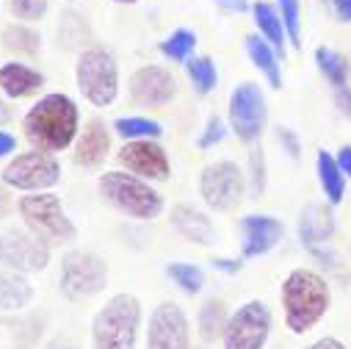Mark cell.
I'll use <instances>...</instances> for the list:
<instances>
[{
	"instance_id": "12",
	"label": "cell",
	"mask_w": 351,
	"mask_h": 349,
	"mask_svg": "<svg viewBox=\"0 0 351 349\" xmlns=\"http://www.w3.org/2000/svg\"><path fill=\"white\" fill-rule=\"evenodd\" d=\"M50 258H53V247L45 244L42 238H36L28 227L25 230H17V227L0 230V267L3 269L36 275L50 267Z\"/></svg>"
},
{
	"instance_id": "10",
	"label": "cell",
	"mask_w": 351,
	"mask_h": 349,
	"mask_svg": "<svg viewBox=\"0 0 351 349\" xmlns=\"http://www.w3.org/2000/svg\"><path fill=\"white\" fill-rule=\"evenodd\" d=\"M274 316L266 302L249 300L241 308H235L224 324L221 346L224 349H266L271 338Z\"/></svg>"
},
{
	"instance_id": "29",
	"label": "cell",
	"mask_w": 351,
	"mask_h": 349,
	"mask_svg": "<svg viewBox=\"0 0 351 349\" xmlns=\"http://www.w3.org/2000/svg\"><path fill=\"white\" fill-rule=\"evenodd\" d=\"M166 275L169 280H174V286H178L183 294L189 297H197L205 286V275L197 264H189V260H171V264L166 267Z\"/></svg>"
},
{
	"instance_id": "35",
	"label": "cell",
	"mask_w": 351,
	"mask_h": 349,
	"mask_svg": "<svg viewBox=\"0 0 351 349\" xmlns=\"http://www.w3.org/2000/svg\"><path fill=\"white\" fill-rule=\"evenodd\" d=\"M224 136H227V128H224V122H221L219 117H210L197 144H199L202 150H210V147H216L219 142H224Z\"/></svg>"
},
{
	"instance_id": "6",
	"label": "cell",
	"mask_w": 351,
	"mask_h": 349,
	"mask_svg": "<svg viewBox=\"0 0 351 349\" xmlns=\"http://www.w3.org/2000/svg\"><path fill=\"white\" fill-rule=\"evenodd\" d=\"M77 92L95 109L114 106L119 95V64L106 47H86L75 61Z\"/></svg>"
},
{
	"instance_id": "27",
	"label": "cell",
	"mask_w": 351,
	"mask_h": 349,
	"mask_svg": "<svg viewBox=\"0 0 351 349\" xmlns=\"http://www.w3.org/2000/svg\"><path fill=\"white\" fill-rule=\"evenodd\" d=\"M315 67L321 69V75L335 86V89H337V86H346L348 72H351L348 58L343 53L332 50V47H318L315 50Z\"/></svg>"
},
{
	"instance_id": "26",
	"label": "cell",
	"mask_w": 351,
	"mask_h": 349,
	"mask_svg": "<svg viewBox=\"0 0 351 349\" xmlns=\"http://www.w3.org/2000/svg\"><path fill=\"white\" fill-rule=\"evenodd\" d=\"M227 319H230V313H227V305H224L221 300H208V302H202L199 316H197V327H199L202 341H216V338H221Z\"/></svg>"
},
{
	"instance_id": "19",
	"label": "cell",
	"mask_w": 351,
	"mask_h": 349,
	"mask_svg": "<svg viewBox=\"0 0 351 349\" xmlns=\"http://www.w3.org/2000/svg\"><path fill=\"white\" fill-rule=\"evenodd\" d=\"M335 214L329 203H307L299 214V241L313 249L335 236Z\"/></svg>"
},
{
	"instance_id": "22",
	"label": "cell",
	"mask_w": 351,
	"mask_h": 349,
	"mask_svg": "<svg viewBox=\"0 0 351 349\" xmlns=\"http://www.w3.org/2000/svg\"><path fill=\"white\" fill-rule=\"evenodd\" d=\"M243 50L249 56V61L263 72V78H266L274 89H280L282 86V67H280V53L274 45H269L266 39H263L260 34H249L243 39Z\"/></svg>"
},
{
	"instance_id": "21",
	"label": "cell",
	"mask_w": 351,
	"mask_h": 349,
	"mask_svg": "<svg viewBox=\"0 0 351 349\" xmlns=\"http://www.w3.org/2000/svg\"><path fill=\"white\" fill-rule=\"evenodd\" d=\"M34 294L36 289L25 272H14V269L0 272V311H6V313L25 311L34 302Z\"/></svg>"
},
{
	"instance_id": "34",
	"label": "cell",
	"mask_w": 351,
	"mask_h": 349,
	"mask_svg": "<svg viewBox=\"0 0 351 349\" xmlns=\"http://www.w3.org/2000/svg\"><path fill=\"white\" fill-rule=\"evenodd\" d=\"M249 181H252L254 197H260L266 192V153H263L257 144H252V153H249Z\"/></svg>"
},
{
	"instance_id": "16",
	"label": "cell",
	"mask_w": 351,
	"mask_h": 349,
	"mask_svg": "<svg viewBox=\"0 0 351 349\" xmlns=\"http://www.w3.org/2000/svg\"><path fill=\"white\" fill-rule=\"evenodd\" d=\"M241 233H243V244H241L243 258H260L271 252L285 238V225L269 214H249L241 219Z\"/></svg>"
},
{
	"instance_id": "1",
	"label": "cell",
	"mask_w": 351,
	"mask_h": 349,
	"mask_svg": "<svg viewBox=\"0 0 351 349\" xmlns=\"http://www.w3.org/2000/svg\"><path fill=\"white\" fill-rule=\"evenodd\" d=\"M23 133L34 150L64 153L75 144L80 133L77 103L64 92L42 95L23 117Z\"/></svg>"
},
{
	"instance_id": "9",
	"label": "cell",
	"mask_w": 351,
	"mask_h": 349,
	"mask_svg": "<svg viewBox=\"0 0 351 349\" xmlns=\"http://www.w3.org/2000/svg\"><path fill=\"white\" fill-rule=\"evenodd\" d=\"M227 122L238 142L257 144L269 125V103L254 80H243L230 92L227 100Z\"/></svg>"
},
{
	"instance_id": "24",
	"label": "cell",
	"mask_w": 351,
	"mask_h": 349,
	"mask_svg": "<svg viewBox=\"0 0 351 349\" xmlns=\"http://www.w3.org/2000/svg\"><path fill=\"white\" fill-rule=\"evenodd\" d=\"M252 14H254V25H257V34L266 39L269 45L277 47V53H285V23L280 17V9L274 3H266V0H257L252 6Z\"/></svg>"
},
{
	"instance_id": "39",
	"label": "cell",
	"mask_w": 351,
	"mask_h": 349,
	"mask_svg": "<svg viewBox=\"0 0 351 349\" xmlns=\"http://www.w3.org/2000/svg\"><path fill=\"white\" fill-rule=\"evenodd\" d=\"M335 103L351 120V89H348V86H337V89H335Z\"/></svg>"
},
{
	"instance_id": "7",
	"label": "cell",
	"mask_w": 351,
	"mask_h": 349,
	"mask_svg": "<svg viewBox=\"0 0 351 349\" xmlns=\"http://www.w3.org/2000/svg\"><path fill=\"white\" fill-rule=\"evenodd\" d=\"M108 286V264L92 249H69L58 267V291L69 302H86Z\"/></svg>"
},
{
	"instance_id": "18",
	"label": "cell",
	"mask_w": 351,
	"mask_h": 349,
	"mask_svg": "<svg viewBox=\"0 0 351 349\" xmlns=\"http://www.w3.org/2000/svg\"><path fill=\"white\" fill-rule=\"evenodd\" d=\"M45 89V75L23 61L0 64V95L6 100H28Z\"/></svg>"
},
{
	"instance_id": "47",
	"label": "cell",
	"mask_w": 351,
	"mask_h": 349,
	"mask_svg": "<svg viewBox=\"0 0 351 349\" xmlns=\"http://www.w3.org/2000/svg\"><path fill=\"white\" fill-rule=\"evenodd\" d=\"M114 3H119V6H133V3H138V0H114Z\"/></svg>"
},
{
	"instance_id": "46",
	"label": "cell",
	"mask_w": 351,
	"mask_h": 349,
	"mask_svg": "<svg viewBox=\"0 0 351 349\" xmlns=\"http://www.w3.org/2000/svg\"><path fill=\"white\" fill-rule=\"evenodd\" d=\"M14 120V114H12V106H9V100L0 95V128H6L9 122Z\"/></svg>"
},
{
	"instance_id": "43",
	"label": "cell",
	"mask_w": 351,
	"mask_h": 349,
	"mask_svg": "<svg viewBox=\"0 0 351 349\" xmlns=\"http://www.w3.org/2000/svg\"><path fill=\"white\" fill-rule=\"evenodd\" d=\"M216 6L230 14H241V12H246V0H216Z\"/></svg>"
},
{
	"instance_id": "25",
	"label": "cell",
	"mask_w": 351,
	"mask_h": 349,
	"mask_svg": "<svg viewBox=\"0 0 351 349\" xmlns=\"http://www.w3.org/2000/svg\"><path fill=\"white\" fill-rule=\"evenodd\" d=\"M186 75L194 86V92L202 95V98L210 95L216 89V83H219V69H216L210 56H191L186 61Z\"/></svg>"
},
{
	"instance_id": "5",
	"label": "cell",
	"mask_w": 351,
	"mask_h": 349,
	"mask_svg": "<svg viewBox=\"0 0 351 349\" xmlns=\"http://www.w3.org/2000/svg\"><path fill=\"white\" fill-rule=\"evenodd\" d=\"M17 214L25 222V227L42 238L50 247L58 244H72L77 238V227L69 219V214L64 211L61 197H56L53 192H36V194H23L17 200Z\"/></svg>"
},
{
	"instance_id": "41",
	"label": "cell",
	"mask_w": 351,
	"mask_h": 349,
	"mask_svg": "<svg viewBox=\"0 0 351 349\" xmlns=\"http://www.w3.org/2000/svg\"><path fill=\"white\" fill-rule=\"evenodd\" d=\"M304 349H346V344H343L340 338H335V335H324V338L313 341V344L304 346Z\"/></svg>"
},
{
	"instance_id": "48",
	"label": "cell",
	"mask_w": 351,
	"mask_h": 349,
	"mask_svg": "<svg viewBox=\"0 0 351 349\" xmlns=\"http://www.w3.org/2000/svg\"><path fill=\"white\" fill-rule=\"evenodd\" d=\"M66 3H75V0H66Z\"/></svg>"
},
{
	"instance_id": "4",
	"label": "cell",
	"mask_w": 351,
	"mask_h": 349,
	"mask_svg": "<svg viewBox=\"0 0 351 349\" xmlns=\"http://www.w3.org/2000/svg\"><path fill=\"white\" fill-rule=\"evenodd\" d=\"M141 330V300L114 294L92 319V349H136Z\"/></svg>"
},
{
	"instance_id": "13",
	"label": "cell",
	"mask_w": 351,
	"mask_h": 349,
	"mask_svg": "<svg viewBox=\"0 0 351 349\" xmlns=\"http://www.w3.org/2000/svg\"><path fill=\"white\" fill-rule=\"evenodd\" d=\"M147 349H191V324L178 302L155 305L147 322Z\"/></svg>"
},
{
	"instance_id": "3",
	"label": "cell",
	"mask_w": 351,
	"mask_h": 349,
	"mask_svg": "<svg viewBox=\"0 0 351 349\" xmlns=\"http://www.w3.org/2000/svg\"><path fill=\"white\" fill-rule=\"evenodd\" d=\"M97 192L100 197L117 208L119 214L138 219V222H152L163 214V197L158 189H152L149 181L130 174L125 169H108L97 178Z\"/></svg>"
},
{
	"instance_id": "31",
	"label": "cell",
	"mask_w": 351,
	"mask_h": 349,
	"mask_svg": "<svg viewBox=\"0 0 351 349\" xmlns=\"http://www.w3.org/2000/svg\"><path fill=\"white\" fill-rule=\"evenodd\" d=\"M39 34L25 25V23H14L3 31V47L12 50V53H20V56H34L39 50Z\"/></svg>"
},
{
	"instance_id": "45",
	"label": "cell",
	"mask_w": 351,
	"mask_h": 349,
	"mask_svg": "<svg viewBox=\"0 0 351 349\" xmlns=\"http://www.w3.org/2000/svg\"><path fill=\"white\" fill-rule=\"evenodd\" d=\"M45 349H80L72 338H64V335H58V338H50L47 344H45Z\"/></svg>"
},
{
	"instance_id": "30",
	"label": "cell",
	"mask_w": 351,
	"mask_h": 349,
	"mask_svg": "<svg viewBox=\"0 0 351 349\" xmlns=\"http://www.w3.org/2000/svg\"><path fill=\"white\" fill-rule=\"evenodd\" d=\"M197 47V34L189 31V28H174L163 42H160V53L169 58V61H178V64H186L191 58Z\"/></svg>"
},
{
	"instance_id": "37",
	"label": "cell",
	"mask_w": 351,
	"mask_h": 349,
	"mask_svg": "<svg viewBox=\"0 0 351 349\" xmlns=\"http://www.w3.org/2000/svg\"><path fill=\"white\" fill-rule=\"evenodd\" d=\"M326 3H329L337 23H343V25L351 23V0H326Z\"/></svg>"
},
{
	"instance_id": "14",
	"label": "cell",
	"mask_w": 351,
	"mask_h": 349,
	"mask_svg": "<svg viewBox=\"0 0 351 349\" xmlns=\"http://www.w3.org/2000/svg\"><path fill=\"white\" fill-rule=\"evenodd\" d=\"M130 100L141 109H160L178 98V78L160 64H144L130 75Z\"/></svg>"
},
{
	"instance_id": "36",
	"label": "cell",
	"mask_w": 351,
	"mask_h": 349,
	"mask_svg": "<svg viewBox=\"0 0 351 349\" xmlns=\"http://www.w3.org/2000/svg\"><path fill=\"white\" fill-rule=\"evenodd\" d=\"M277 142H280V147L296 161L299 155H302V144H299V136L291 131V128H277Z\"/></svg>"
},
{
	"instance_id": "8",
	"label": "cell",
	"mask_w": 351,
	"mask_h": 349,
	"mask_svg": "<svg viewBox=\"0 0 351 349\" xmlns=\"http://www.w3.org/2000/svg\"><path fill=\"white\" fill-rule=\"evenodd\" d=\"M3 183L12 192L20 194H36V192H50L61 183V164L53 153L45 150H25V153H14L3 172H0Z\"/></svg>"
},
{
	"instance_id": "17",
	"label": "cell",
	"mask_w": 351,
	"mask_h": 349,
	"mask_svg": "<svg viewBox=\"0 0 351 349\" xmlns=\"http://www.w3.org/2000/svg\"><path fill=\"white\" fill-rule=\"evenodd\" d=\"M108 153H111V131L100 117H95L80 128L72 144V161L80 169H100L108 161Z\"/></svg>"
},
{
	"instance_id": "38",
	"label": "cell",
	"mask_w": 351,
	"mask_h": 349,
	"mask_svg": "<svg viewBox=\"0 0 351 349\" xmlns=\"http://www.w3.org/2000/svg\"><path fill=\"white\" fill-rule=\"evenodd\" d=\"M14 153H17V136L9 133L6 128H0V161L14 155Z\"/></svg>"
},
{
	"instance_id": "11",
	"label": "cell",
	"mask_w": 351,
	"mask_h": 349,
	"mask_svg": "<svg viewBox=\"0 0 351 349\" xmlns=\"http://www.w3.org/2000/svg\"><path fill=\"white\" fill-rule=\"evenodd\" d=\"M246 189V174L235 161H210L199 172V197L210 211H232Z\"/></svg>"
},
{
	"instance_id": "15",
	"label": "cell",
	"mask_w": 351,
	"mask_h": 349,
	"mask_svg": "<svg viewBox=\"0 0 351 349\" xmlns=\"http://www.w3.org/2000/svg\"><path fill=\"white\" fill-rule=\"evenodd\" d=\"M117 161L125 172L138 174L144 181H169L171 174V161L166 150L158 144V139H133L125 142L117 153Z\"/></svg>"
},
{
	"instance_id": "23",
	"label": "cell",
	"mask_w": 351,
	"mask_h": 349,
	"mask_svg": "<svg viewBox=\"0 0 351 349\" xmlns=\"http://www.w3.org/2000/svg\"><path fill=\"white\" fill-rule=\"evenodd\" d=\"M315 169H318V183H321V192H324L326 203L332 208L340 205L343 197H346V174L337 164V155H332L329 150H318Z\"/></svg>"
},
{
	"instance_id": "44",
	"label": "cell",
	"mask_w": 351,
	"mask_h": 349,
	"mask_svg": "<svg viewBox=\"0 0 351 349\" xmlns=\"http://www.w3.org/2000/svg\"><path fill=\"white\" fill-rule=\"evenodd\" d=\"M213 267H216L219 272H227V275H235V272L241 269V260H230V258H216V260H213Z\"/></svg>"
},
{
	"instance_id": "40",
	"label": "cell",
	"mask_w": 351,
	"mask_h": 349,
	"mask_svg": "<svg viewBox=\"0 0 351 349\" xmlns=\"http://www.w3.org/2000/svg\"><path fill=\"white\" fill-rule=\"evenodd\" d=\"M14 203H12V189L3 183V178H0V219H6L12 214Z\"/></svg>"
},
{
	"instance_id": "42",
	"label": "cell",
	"mask_w": 351,
	"mask_h": 349,
	"mask_svg": "<svg viewBox=\"0 0 351 349\" xmlns=\"http://www.w3.org/2000/svg\"><path fill=\"white\" fill-rule=\"evenodd\" d=\"M337 164H340V169H343V174H346V181H348V178H351V144L340 147V153H337Z\"/></svg>"
},
{
	"instance_id": "20",
	"label": "cell",
	"mask_w": 351,
	"mask_h": 349,
	"mask_svg": "<svg viewBox=\"0 0 351 349\" xmlns=\"http://www.w3.org/2000/svg\"><path fill=\"white\" fill-rule=\"evenodd\" d=\"M171 227L183 238L202 244V247H210L216 241V227H213L210 216L194 205H174L171 208Z\"/></svg>"
},
{
	"instance_id": "33",
	"label": "cell",
	"mask_w": 351,
	"mask_h": 349,
	"mask_svg": "<svg viewBox=\"0 0 351 349\" xmlns=\"http://www.w3.org/2000/svg\"><path fill=\"white\" fill-rule=\"evenodd\" d=\"M6 6L12 12L14 20L20 23H36L47 14L50 9V0H6Z\"/></svg>"
},
{
	"instance_id": "2",
	"label": "cell",
	"mask_w": 351,
	"mask_h": 349,
	"mask_svg": "<svg viewBox=\"0 0 351 349\" xmlns=\"http://www.w3.org/2000/svg\"><path fill=\"white\" fill-rule=\"evenodd\" d=\"M282 308H285V324L293 335H304L313 330L329 311L332 294L329 283L313 272V269H293L282 283Z\"/></svg>"
},
{
	"instance_id": "32",
	"label": "cell",
	"mask_w": 351,
	"mask_h": 349,
	"mask_svg": "<svg viewBox=\"0 0 351 349\" xmlns=\"http://www.w3.org/2000/svg\"><path fill=\"white\" fill-rule=\"evenodd\" d=\"M280 17L285 23V36L293 47L302 45V3L299 0H277Z\"/></svg>"
},
{
	"instance_id": "28",
	"label": "cell",
	"mask_w": 351,
	"mask_h": 349,
	"mask_svg": "<svg viewBox=\"0 0 351 349\" xmlns=\"http://www.w3.org/2000/svg\"><path fill=\"white\" fill-rule=\"evenodd\" d=\"M114 133L125 142L133 139H160L163 136V125L149 120V117H119L114 120Z\"/></svg>"
}]
</instances>
